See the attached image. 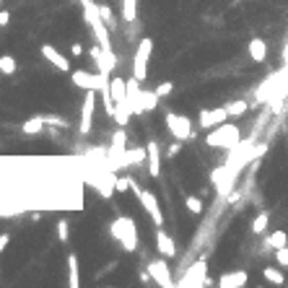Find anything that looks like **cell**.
<instances>
[{
	"label": "cell",
	"mask_w": 288,
	"mask_h": 288,
	"mask_svg": "<svg viewBox=\"0 0 288 288\" xmlns=\"http://www.w3.org/2000/svg\"><path fill=\"white\" fill-rule=\"evenodd\" d=\"M83 18L86 24L91 26L94 31V39L101 44V50H112V42H109V29H106V21L101 18V11L94 0H86L83 3Z\"/></svg>",
	"instance_id": "obj_1"
},
{
	"label": "cell",
	"mask_w": 288,
	"mask_h": 288,
	"mask_svg": "<svg viewBox=\"0 0 288 288\" xmlns=\"http://www.w3.org/2000/svg\"><path fill=\"white\" fill-rule=\"evenodd\" d=\"M109 231H112V236L122 244L125 252H132L138 247V229H135V221H132L130 215H120L117 221H112Z\"/></svg>",
	"instance_id": "obj_2"
},
{
	"label": "cell",
	"mask_w": 288,
	"mask_h": 288,
	"mask_svg": "<svg viewBox=\"0 0 288 288\" xmlns=\"http://www.w3.org/2000/svg\"><path fill=\"white\" fill-rule=\"evenodd\" d=\"M239 140H241V130L236 125H229V122L215 125L205 138V143L210 148H234V146H239Z\"/></svg>",
	"instance_id": "obj_3"
},
{
	"label": "cell",
	"mask_w": 288,
	"mask_h": 288,
	"mask_svg": "<svg viewBox=\"0 0 288 288\" xmlns=\"http://www.w3.org/2000/svg\"><path fill=\"white\" fill-rule=\"evenodd\" d=\"M205 280H208V260L200 257L185 270V275L176 280V285L179 288H192V285H205Z\"/></svg>",
	"instance_id": "obj_4"
},
{
	"label": "cell",
	"mask_w": 288,
	"mask_h": 288,
	"mask_svg": "<svg viewBox=\"0 0 288 288\" xmlns=\"http://www.w3.org/2000/svg\"><path fill=\"white\" fill-rule=\"evenodd\" d=\"M164 122H166L169 132H171L176 140H190L192 138V120L190 117L176 115V112H166L164 115Z\"/></svg>",
	"instance_id": "obj_5"
},
{
	"label": "cell",
	"mask_w": 288,
	"mask_h": 288,
	"mask_svg": "<svg viewBox=\"0 0 288 288\" xmlns=\"http://www.w3.org/2000/svg\"><path fill=\"white\" fill-rule=\"evenodd\" d=\"M109 76H104V73H86V70H76L73 73V86H78V88H94V91H106L109 88Z\"/></svg>",
	"instance_id": "obj_6"
},
{
	"label": "cell",
	"mask_w": 288,
	"mask_h": 288,
	"mask_svg": "<svg viewBox=\"0 0 288 288\" xmlns=\"http://www.w3.org/2000/svg\"><path fill=\"white\" fill-rule=\"evenodd\" d=\"M151 50H153V42L146 37L140 39L138 44V52H135V62H132V73H135V78L143 83L148 78V60H151Z\"/></svg>",
	"instance_id": "obj_7"
},
{
	"label": "cell",
	"mask_w": 288,
	"mask_h": 288,
	"mask_svg": "<svg viewBox=\"0 0 288 288\" xmlns=\"http://www.w3.org/2000/svg\"><path fill=\"white\" fill-rule=\"evenodd\" d=\"M94 106H96V91H94V88H86V94H83V106H81V125H78V132H81V135H88V132H91Z\"/></svg>",
	"instance_id": "obj_8"
},
{
	"label": "cell",
	"mask_w": 288,
	"mask_h": 288,
	"mask_svg": "<svg viewBox=\"0 0 288 288\" xmlns=\"http://www.w3.org/2000/svg\"><path fill=\"white\" fill-rule=\"evenodd\" d=\"M148 273H151V278L156 280L161 288H174V285H176V280H171V270H169L166 260H153V262H148Z\"/></svg>",
	"instance_id": "obj_9"
},
{
	"label": "cell",
	"mask_w": 288,
	"mask_h": 288,
	"mask_svg": "<svg viewBox=\"0 0 288 288\" xmlns=\"http://www.w3.org/2000/svg\"><path fill=\"white\" fill-rule=\"evenodd\" d=\"M138 200H140V205L148 210V215L153 218V224L161 226V224H164V213H161V208H159V197H156V192H151V190H140Z\"/></svg>",
	"instance_id": "obj_10"
},
{
	"label": "cell",
	"mask_w": 288,
	"mask_h": 288,
	"mask_svg": "<svg viewBox=\"0 0 288 288\" xmlns=\"http://www.w3.org/2000/svg\"><path fill=\"white\" fill-rule=\"evenodd\" d=\"M231 115L226 112V106H218V109H203L200 112V127L203 130H213L215 125H221V122H226Z\"/></svg>",
	"instance_id": "obj_11"
},
{
	"label": "cell",
	"mask_w": 288,
	"mask_h": 288,
	"mask_svg": "<svg viewBox=\"0 0 288 288\" xmlns=\"http://www.w3.org/2000/svg\"><path fill=\"white\" fill-rule=\"evenodd\" d=\"M42 57L47 60L50 65H55L60 73H68V70H70V60L65 57V55H60V52L52 47V44H42Z\"/></svg>",
	"instance_id": "obj_12"
},
{
	"label": "cell",
	"mask_w": 288,
	"mask_h": 288,
	"mask_svg": "<svg viewBox=\"0 0 288 288\" xmlns=\"http://www.w3.org/2000/svg\"><path fill=\"white\" fill-rule=\"evenodd\" d=\"M247 270H231V273H224L218 280H215V285L218 288H241V285H247Z\"/></svg>",
	"instance_id": "obj_13"
},
{
	"label": "cell",
	"mask_w": 288,
	"mask_h": 288,
	"mask_svg": "<svg viewBox=\"0 0 288 288\" xmlns=\"http://www.w3.org/2000/svg\"><path fill=\"white\" fill-rule=\"evenodd\" d=\"M148 174L151 176H159L161 174V156H159V143L156 140H148Z\"/></svg>",
	"instance_id": "obj_14"
},
{
	"label": "cell",
	"mask_w": 288,
	"mask_h": 288,
	"mask_svg": "<svg viewBox=\"0 0 288 288\" xmlns=\"http://www.w3.org/2000/svg\"><path fill=\"white\" fill-rule=\"evenodd\" d=\"M156 249H159L164 257H174V255H176V247H174L171 236H169V234H164V231H161V226H159V231H156Z\"/></svg>",
	"instance_id": "obj_15"
},
{
	"label": "cell",
	"mask_w": 288,
	"mask_h": 288,
	"mask_svg": "<svg viewBox=\"0 0 288 288\" xmlns=\"http://www.w3.org/2000/svg\"><path fill=\"white\" fill-rule=\"evenodd\" d=\"M109 94H112V99H115V104L117 101H127V81L125 78H112L109 81Z\"/></svg>",
	"instance_id": "obj_16"
},
{
	"label": "cell",
	"mask_w": 288,
	"mask_h": 288,
	"mask_svg": "<svg viewBox=\"0 0 288 288\" xmlns=\"http://www.w3.org/2000/svg\"><path fill=\"white\" fill-rule=\"evenodd\" d=\"M249 57L255 60V62H262L265 57H268V42L265 39H260V37H255L252 42H249Z\"/></svg>",
	"instance_id": "obj_17"
},
{
	"label": "cell",
	"mask_w": 288,
	"mask_h": 288,
	"mask_svg": "<svg viewBox=\"0 0 288 288\" xmlns=\"http://www.w3.org/2000/svg\"><path fill=\"white\" fill-rule=\"evenodd\" d=\"M68 285H70V288H78V285H81V270H78V257H76V252L68 255Z\"/></svg>",
	"instance_id": "obj_18"
},
{
	"label": "cell",
	"mask_w": 288,
	"mask_h": 288,
	"mask_svg": "<svg viewBox=\"0 0 288 288\" xmlns=\"http://www.w3.org/2000/svg\"><path fill=\"white\" fill-rule=\"evenodd\" d=\"M112 117L117 120V125H120V127H125V125L130 122V117H132L130 104H127V101H117V104H115V115H112Z\"/></svg>",
	"instance_id": "obj_19"
},
{
	"label": "cell",
	"mask_w": 288,
	"mask_h": 288,
	"mask_svg": "<svg viewBox=\"0 0 288 288\" xmlns=\"http://www.w3.org/2000/svg\"><path fill=\"white\" fill-rule=\"evenodd\" d=\"M44 125H47L44 117H31V120H26L24 125H21V132H24V135H39Z\"/></svg>",
	"instance_id": "obj_20"
},
{
	"label": "cell",
	"mask_w": 288,
	"mask_h": 288,
	"mask_svg": "<svg viewBox=\"0 0 288 288\" xmlns=\"http://www.w3.org/2000/svg\"><path fill=\"white\" fill-rule=\"evenodd\" d=\"M135 16H138V0H122V18L132 24Z\"/></svg>",
	"instance_id": "obj_21"
},
{
	"label": "cell",
	"mask_w": 288,
	"mask_h": 288,
	"mask_svg": "<svg viewBox=\"0 0 288 288\" xmlns=\"http://www.w3.org/2000/svg\"><path fill=\"white\" fill-rule=\"evenodd\" d=\"M268 224H270V213H268V210L257 213L255 221H252V234H262L265 229H268Z\"/></svg>",
	"instance_id": "obj_22"
},
{
	"label": "cell",
	"mask_w": 288,
	"mask_h": 288,
	"mask_svg": "<svg viewBox=\"0 0 288 288\" xmlns=\"http://www.w3.org/2000/svg\"><path fill=\"white\" fill-rule=\"evenodd\" d=\"M16 70H18V62H16L13 55H3V57H0V73H3V76H13Z\"/></svg>",
	"instance_id": "obj_23"
},
{
	"label": "cell",
	"mask_w": 288,
	"mask_h": 288,
	"mask_svg": "<svg viewBox=\"0 0 288 288\" xmlns=\"http://www.w3.org/2000/svg\"><path fill=\"white\" fill-rule=\"evenodd\" d=\"M288 244V234L285 231H273L270 236H268V247L275 252V249H280V247H285Z\"/></svg>",
	"instance_id": "obj_24"
},
{
	"label": "cell",
	"mask_w": 288,
	"mask_h": 288,
	"mask_svg": "<svg viewBox=\"0 0 288 288\" xmlns=\"http://www.w3.org/2000/svg\"><path fill=\"white\" fill-rule=\"evenodd\" d=\"M226 106V112L231 115V117H241L247 112V101L244 99H234V101H229V104H224Z\"/></svg>",
	"instance_id": "obj_25"
},
{
	"label": "cell",
	"mask_w": 288,
	"mask_h": 288,
	"mask_svg": "<svg viewBox=\"0 0 288 288\" xmlns=\"http://www.w3.org/2000/svg\"><path fill=\"white\" fill-rule=\"evenodd\" d=\"M185 208H187L190 213H195V215H200L205 205H203V200H200V197H195V195H187V197H185Z\"/></svg>",
	"instance_id": "obj_26"
},
{
	"label": "cell",
	"mask_w": 288,
	"mask_h": 288,
	"mask_svg": "<svg viewBox=\"0 0 288 288\" xmlns=\"http://www.w3.org/2000/svg\"><path fill=\"white\" fill-rule=\"evenodd\" d=\"M156 101H159V94H156V91H143V96H140L143 112H151V109L156 106Z\"/></svg>",
	"instance_id": "obj_27"
},
{
	"label": "cell",
	"mask_w": 288,
	"mask_h": 288,
	"mask_svg": "<svg viewBox=\"0 0 288 288\" xmlns=\"http://www.w3.org/2000/svg\"><path fill=\"white\" fill-rule=\"evenodd\" d=\"M262 278H268L273 285H283V280H285L283 278V270H278V268H265L262 270Z\"/></svg>",
	"instance_id": "obj_28"
},
{
	"label": "cell",
	"mask_w": 288,
	"mask_h": 288,
	"mask_svg": "<svg viewBox=\"0 0 288 288\" xmlns=\"http://www.w3.org/2000/svg\"><path fill=\"white\" fill-rule=\"evenodd\" d=\"M57 239L62 241V244H65V241H68L70 239V229H68V221H57Z\"/></svg>",
	"instance_id": "obj_29"
},
{
	"label": "cell",
	"mask_w": 288,
	"mask_h": 288,
	"mask_svg": "<svg viewBox=\"0 0 288 288\" xmlns=\"http://www.w3.org/2000/svg\"><path fill=\"white\" fill-rule=\"evenodd\" d=\"M153 91L159 94V99H161V96H169V94L174 91V83H171V81H164V83H159L156 88H153Z\"/></svg>",
	"instance_id": "obj_30"
},
{
	"label": "cell",
	"mask_w": 288,
	"mask_h": 288,
	"mask_svg": "<svg viewBox=\"0 0 288 288\" xmlns=\"http://www.w3.org/2000/svg\"><path fill=\"white\" fill-rule=\"evenodd\" d=\"M275 260H278L280 268H288V244L280 247V249H275Z\"/></svg>",
	"instance_id": "obj_31"
},
{
	"label": "cell",
	"mask_w": 288,
	"mask_h": 288,
	"mask_svg": "<svg viewBox=\"0 0 288 288\" xmlns=\"http://www.w3.org/2000/svg\"><path fill=\"white\" fill-rule=\"evenodd\" d=\"M99 11H101V18L106 21V26H115V13H112V8H109V6H99Z\"/></svg>",
	"instance_id": "obj_32"
},
{
	"label": "cell",
	"mask_w": 288,
	"mask_h": 288,
	"mask_svg": "<svg viewBox=\"0 0 288 288\" xmlns=\"http://www.w3.org/2000/svg\"><path fill=\"white\" fill-rule=\"evenodd\" d=\"M132 187V176H122V179H115V190L117 192H125Z\"/></svg>",
	"instance_id": "obj_33"
},
{
	"label": "cell",
	"mask_w": 288,
	"mask_h": 288,
	"mask_svg": "<svg viewBox=\"0 0 288 288\" xmlns=\"http://www.w3.org/2000/svg\"><path fill=\"white\" fill-rule=\"evenodd\" d=\"M42 117H44V122H47V125H60V127H65V120L57 117V115H42Z\"/></svg>",
	"instance_id": "obj_34"
},
{
	"label": "cell",
	"mask_w": 288,
	"mask_h": 288,
	"mask_svg": "<svg viewBox=\"0 0 288 288\" xmlns=\"http://www.w3.org/2000/svg\"><path fill=\"white\" fill-rule=\"evenodd\" d=\"M179 151H182V140H179V143H171L166 153H169V156H176V153H179Z\"/></svg>",
	"instance_id": "obj_35"
},
{
	"label": "cell",
	"mask_w": 288,
	"mask_h": 288,
	"mask_svg": "<svg viewBox=\"0 0 288 288\" xmlns=\"http://www.w3.org/2000/svg\"><path fill=\"white\" fill-rule=\"evenodd\" d=\"M8 21H11V13L8 11H0V26H8Z\"/></svg>",
	"instance_id": "obj_36"
},
{
	"label": "cell",
	"mask_w": 288,
	"mask_h": 288,
	"mask_svg": "<svg viewBox=\"0 0 288 288\" xmlns=\"http://www.w3.org/2000/svg\"><path fill=\"white\" fill-rule=\"evenodd\" d=\"M70 55H73V57H81V55H83V47H81V44H78V42H76V44H73V47H70Z\"/></svg>",
	"instance_id": "obj_37"
},
{
	"label": "cell",
	"mask_w": 288,
	"mask_h": 288,
	"mask_svg": "<svg viewBox=\"0 0 288 288\" xmlns=\"http://www.w3.org/2000/svg\"><path fill=\"white\" fill-rule=\"evenodd\" d=\"M8 241H11V236H8V234H0V252H3V249L8 247Z\"/></svg>",
	"instance_id": "obj_38"
},
{
	"label": "cell",
	"mask_w": 288,
	"mask_h": 288,
	"mask_svg": "<svg viewBox=\"0 0 288 288\" xmlns=\"http://www.w3.org/2000/svg\"><path fill=\"white\" fill-rule=\"evenodd\" d=\"M283 62L288 65V42H285V47H283Z\"/></svg>",
	"instance_id": "obj_39"
},
{
	"label": "cell",
	"mask_w": 288,
	"mask_h": 288,
	"mask_svg": "<svg viewBox=\"0 0 288 288\" xmlns=\"http://www.w3.org/2000/svg\"><path fill=\"white\" fill-rule=\"evenodd\" d=\"M0 3H3V0H0Z\"/></svg>",
	"instance_id": "obj_40"
}]
</instances>
